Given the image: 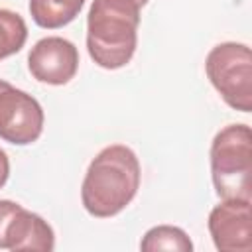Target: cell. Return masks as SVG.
Here are the masks:
<instances>
[{
  "instance_id": "cell-14",
  "label": "cell",
  "mask_w": 252,
  "mask_h": 252,
  "mask_svg": "<svg viewBox=\"0 0 252 252\" xmlns=\"http://www.w3.org/2000/svg\"><path fill=\"white\" fill-rule=\"evenodd\" d=\"M136 2H138V4H140V6H142V8H144V6H146V4H148V0H136Z\"/></svg>"
},
{
  "instance_id": "cell-3",
  "label": "cell",
  "mask_w": 252,
  "mask_h": 252,
  "mask_svg": "<svg viewBox=\"0 0 252 252\" xmlns=\"http://www.w3.org/2000/svg\"><path fill=\"white\" fill-rule=\"evenodd\" d=\"M211 177L220 199L252 201V130L228 124L211 142Z\"/></svg>"
},
{
  "instance_id": "cell-10",
  "label": "cell",
  "mask_w": 252,
  "mask_h": 252,
  "mask_svg": "<svg viewBox=\"0 0 252 252\" xmlns=\"http://www.w3.org/2000/svg\"><path fill=\"white\" fill-rule=\"evenodd\" d=\"M140 248L146 252H156V250H177V252H191L193 250V242L187 236V232L179 226H171V224H159L150 228L142 242Z\"/></svg>"
},
{
  "instance_id": "cell-12",
  "label": "cell",
  "mask_w": 252,
  "mask_h": 252,
  "mask_svg": "<svg viewBox=\"0 0 252 252\" xmlns=\"http://www.w3.org/2000/svg\"><path fill=\"white\" fill-rule=\"evenodd\" d=\"M20 203L10 201V199H0V248H4V240H6V228L10 224V220L14 219V215L20 211Z\"/></svg>"
},
{
  "instance_id": "cell-7",
  "label": "cell",
  "mask_w": 252,
  "mask_h": 252,
  "mask_svg": "<svg viewBox=\"0 0 252 252\" xmlns=\"http://www.w3.org/2000/svg\"><path fill=\"white\" fill-rule=\"evenodd\" d=\"M209 232L213 244L220 252H250L252 250V217L250 201L222 199L209 213Z\"/></svg>"
},
{
  "instance_id": "cell-5",
  "label": "cell",
  "mask_w": 252,
  "mask_h": 252,
  "mask_svg": "<svg viewBox=\"0 0 252 252\" xmlns=\"http://www.w3.org/2000/svg\"><path fill=\"white\" fill-rule=\"evenodd\" d=\"M45 124L41 104L22 89L0 81V138L14 146L39 140Z\"/></svg>"
},
{
  "instance_id": "cell-8",
  "label": "cell",
  "mask_w": 252,
  "mask_h": 252,
  "mask_svg": "<svg viewBox=\"0 0 252 252\" xmlns=\"http://www.w3.org/2000/svg\"><path fill=\"white\" fill-rule=\"evenodd\" d=\"M55 248V232L51 224L24 207L14 215L6 228L4 250H37V252H51Z\"/></svg>"
},
{
  "instance_id": "cell-13",
  "label": "cell",
  "mask_w": 252,
  "mask_h": 252,
  "mask_svg": "<svg viewBox=\"0 0 252 252\" xmlns=\"http://www.w3.org/2000/svg\"><path fill=\"white\" fill-rule=\"evenodd\" d=\"M8 177H10V159H8L6 152L0 148V189L6 185Z\"/></svg>"
},
{
  "instance_id": "cell-1",
  "label": "cell",
  "mask_w": 252,
  "mask_h": 252,
  "mask_svg": "<svg viewBox=\"0 0 252 252\" xmlns=\"http://www.w3.org/2000/svg\"><path fill=\"white\" fill-rule=\"evenodd\" d=\"M140 161L124 144L102 148L87 167L81 203L91 217L108 219L122 213L140 189Z\"/></svg>"
},
{
  "instance_id": "cell-9",
  "label": "cell",
  "mask_w": 252,
  "mask_h": 252,
  "mask_svg": "<svg viewBox=\"0 0 252 252\" xmlns=\"http://www.w3.org/2000/svg\"><path fill=\"white\" fill-rule=\"evenodd\" d=\"M87 0H30L32 20L43 30H57L71 24Z\"/></svg>"
},
{
  "instance_id": "cell-6",
  "label": "cell",
  "mask_w": 252,
  "mask_h": 252,
  "mask_svg": "<svg viewBox=\"0 0 252 252\" xmlns=\"http://www.w3.org/2000/svg\"><path fill=\"white\" fill-rule=\"evenodd\" d=\"M28 69L43 85H67L79 71V49L61 35H47L30 49Z\"/></svg>"
},
{
  "instance_id": "cell-11",
  "label": "cell",
  "mask_w": 252,
  "mask_h": 252,
  "mask_svg": "<svg viewBox=\"0 0 252 252\" xmlns=\"http://www.w3.org/2000/svg\"><path fill=\"white\" fill-rule=\"evenodd\" d=\"M28 39V26L18 12L0 8V61L16 55Z\"/></svg>"
},
{
  "instance_id": "cell-2",
  "label": "cell",
  "mask_w": 252,
  "mask_h": 252,
  "mask_svg": "<svg viewBox=\"0 0 252 252\" xmlns=\"http://www.w3.org/2000/svg\"><path fill=\"white\" fill-rule=\"evenodd\" d=\"M142 6L136 0H93L87 14V51L108 71L130 63L138 45Z\"/></svg>"
},
{
  "instance_id": "cell-4",
  "label": "cell",
  "mask_w": 252,
  "mask_h": 252,
  "mask_svg": "<svg viewBox=\"0 0 252 252\" xmlns=\"http://www.w3.org/2000/svg\"><path fill=\"white\" fill-rule=\"evenodd\" d=\"M205 71L230 108L252 110V51L246 43L224 41L215 45L207 53Z\"/></svg>"
}]
</instances>
